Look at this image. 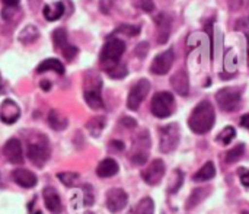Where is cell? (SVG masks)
Returning a JSON list of instances; mask_svg holds the SVG:
<instances>
[{
	"mask_svg": "<svg viewBox=\"0 0 249 214\" xmlns=\"http://www.w3.org/2000/svg\"><path fill=\"white\" fill-rule=\"evenodd\" d=\"M235 136H236L235 128H233V127H231V125H228L226 128H223V130L219 133V136H217V142H219V143H222V144H225V146H228V144H231V142L235 139Z\"/></svg>",
	"mask_w": 249,
	"mask_h": 214,
	"instance_id": "cell-28",
	"label": "cell"
},
{
	"mask_svg": "<svg viewBox=\"0 0 249 214\" xmlns=\"http://www.w3.org/2000/svg\"><path fill=\"white\" fill-rule=\"evenodd\" d=\"M171 85H172L174 90L181 96H187L190 93V79H188V74L185 70H178L171 77Z\"/></svg>",
	"mask_w": 249,
	"mask_h": 214,
	"instance_id": "cell-13",
	"label": "cell"
},
{
	"mask_svg": "<svg viewBox=\"0 0 249 214\" xmlns=\"http://www.w3.org/2000/svg\"><path fill=\"white\" fill-rule=\"evenodd\" d=\"M82 193H83V201L86 207H90L95 203V197H93V190L89 184L82 187Z\"/></svg>",
	"mask_w": 249,
	"mask_h": 214,
	"instance_id": "cell-33",
	"label": "cell"
},
{
	"mask_svg": "<svg viewBox=\"0 0 249 214\" xmlns=\"http://www.w3.org/2000/svg\"><path fill=\"white\" fill-rule=\"evenodd\" d=\"M44 201H45V206L48 209V212L51 214H60L63 212V204H61V200L57 194V191L51 187H47L44 190Z\"/></svg>",
	"mask_w": 249,
	"mask_h": 214,
	"instance_id": "cell-16",
	"label": "cell"
},
{
	"mask_svg": "<svg viewBox=\"0 0 249 214\" xmlns=\"http://www.w3.org/2000/svg\"><path fill=\"white\" fill-rule=\"evenodd\" d=\"M38 36H39V32H38V29H36L35 26H32V25L25 26V28L22 29V32L19 34V39H20V42H23V44H31V42H34Z\"/></svg>",
	"mask_w": 249,
	"mask_h": 214,
	"instance_id": "cell-26",
	"label": "cell"
},
{
	"mask_svg": "<svg viewBox=\"0 0 249 214\" xmlns=\"http://www.w3.org/2000/svg\"><path fill=\"white\" fill-rule=\"evenodd\" d=\"M0 92H1V77H0Z\"/></svg>",
	"mask_w": 249,
	"mask_h": 214,
	"instance_id": "cell-44",
	"label": "cell"
},
{
	"mask_svg": "<svg viewBox=\"0 0 249 214\" xmlns=\"http://www.w3.org/2000/svg\"><path fill=\"white\" fill-rule=\"evenodd\" d=\"M7 7H15V6H18V3H19V0H1Z\"/></svg>",
	"mask_w": 249,
	"mask_h": 214,
	"instance_id": "cell-43",
	"label": "cell"
},
{
	"mask_svg": "<svg viewBox=\"0 0 249 214\" xmlns=\"http://www.w3.org/2000/svg\"><path fill=\"white\" fill-rule=\"evenodd\" d=\"M156 23L160 29V35H159V42L163 44L166 42L168 36H169V18L163 13H160L158 18H156Z\"/></svg>",
	"mask_w": 249,
	"mask_h": 214,
	"instance_id": "cell-24",
	"label": "cell"
},
{
	"mask_svg": "<svg viewBox=\"0 0 249 214\" xmlns=\"http://www.w3.org/2000/svg\"><path fill=\"white\" fill-rule=\"evenodd\" d=\"M111 146H112V147H115L117 150H124V143H123V142L112 140V142H111Z\"/></svg>",
	"mask_w": 249,
	"mask_h": 214,
	"instance_id": "cell-40",
	"label": "cell"
},
{
	"mask_svg": "<svg viewBox=\"0 0 249 214\" xmlns=\"http://www.w3.org/2000/svg\"><path fill=\"white\" fill-rule=\"evenodd\" d=\"M149 51V44L147 42H140L137 47H136V55L140 57V58H144L146 54Z\"/></svg>",
	"mask_w": 249,
	"mask_h": 214,
	"instance_id": "cell-35",
	"label": "cell"
},
{
	"mask_svg": "<svg viewBox=\"0 0 249 214\" xmlns=\"http://www.w3.org/2000/svg\"><path fill=\"white\" fill-rule=\"evenodd\" d=\"M55 71L57 74H64V66L61 64L60 60L57 58H48L44 60L38 67H36V73H44V71Z\"/></svg>",
	"mask_w": 249,
	"mask_h": 214,
	"instance_id": "cell-20",
	"label": "cell"
},
{
	"mask_svg": "<svg viewBox=\"0 0 249 214\" xmlns=\"http://www.w3.org/2000/svg\"><path fill=\"white\" fill-rule=\"evenodd\" d=\"M3 153L10 163H22L23 162V150H22V144L18 139L7 140L3 147Z\"/></svg>",
	"mask_w": 249,
	"mask_h": 214,
	"instance_id": "cell-12",
	"label": "cell"
},
{
	"mask_svg": "<svg viewBox=\"0 0 249 214\" xmlns=\"http://www.w3.org/2000/svg\"><path fill=\"white\" fill-rule=\"evenodd\" d=\"M118 31H120V32L127 34L128 36H134V35H139V34H140V28H139V26H130V25L120 26V28H118Z\"/></svg>",
	"mask_w": 249,
	"mask_h": 214,
	"instance_id": "cell-34",
	"label": "cell"
},
{
	"mask_svg": "<svg viewBox=\"0 0 249 214\" xmlns=\"http://www.w3.org/2000/svg\"><path fill=\"white\" fill-rule=\"evenodd\" d=\"M139 4H140V7H142L144 12H152V10L155 9V3H153L152 0H140Z\"/></svg>",
	"mask_w": 249,
	"mask_h": 214,
	"instance_id": "cell-36",
	"label": "cell"
},
{
	"mask_svg": "<svg viewBox=\"0 0 249 214\" xmlns=\"http://www.w3.org/2000/svg\"><path fill=\"white\" fill-rule=\"evenodd\" d=\"M85 101L92 109H101L104 107L102 96H101V80L96 85L86 86V89H85Z\"/></svg>",
	"mask_w": 249,
	"mask_h": 214,
	"instance_id": "cell-14",
	"label": "cell"
},
{
	"mask_svg": "<svg viewBox=\"0 0 249 214\" xmlns=\"http://www.w3.org/2000/svg\"><path fill=\"white\" fill-rule=\"evenodd\" d=\"M20 117V108L12 99H4L0 105V120L4 124H13Z\"/></svg>",
	"mask_w": 249,
	"mask_h": 214,
	"instance_id": "cell-11",
	"label": "cell"
},
{
	"mask_svg": "<svg viewBox=\"0 0 249 214\" xmlns=\"http://www.w3.org/2000/svg\"><path fill=\"white\" fill-rule=\"evenodd\" d=\"M241 124H242V127H245V128H248L249 130V114H245V115L241 118Z\"/></svg>",
	"mask_w": 249,
	"mask_h": 214,
	"instance_id": "cell-42",
	"label": "cell"
},
{
	"mask_svg": "<svg viewBox=\"0 0 249 214\" xmlns=\"http://www.w3.org/2000/svg\"><path fill=\"white\" fill-rule=\"evenodd\" d=\"M216 101L223 111L232 112L241 104V90L236 88H223L216 93Z\"/></svg>",
	"mask_w": 249,
	"mask_h": 214,
	"instance_id": "cell-5",
	"label": "cell"
},
{
	"mask_svg": "<svg viewBox=\"0 0 249 214\" xmlns=\"http://www.w3.org/2000/svg\"><path fill=\"white\" fill-rule=\"evenodd\" d=\"M48 124L53 130H57V131H61L67 127V120L55 109H51L50 114H48Z\"/></svg>",
	"mask_w": 249,
	"mask_h": 214,
	"instance_id": "cell-22",
	"label": "cell"
},
{
	"mask_svg": "<svg viewBox=\"0 0 249 214\" xmlns=\"http://www.w3.org/2000/svg\"><path fill=\"white\" fill-rule=\"evenodd\" d=\"M242 214H249L248 212H242Z\"/></svg>",
	"mask_w": 249,
	"mask_h": 214,
	"instance_id": "cell-45",
	"label": "cell"
},
{
	"mask_svg": "<svg viewBox=\"0 0 249 214\" xmlns=\"http://www.w3.org/2000/svg\"><path fill=\"white\" fill-rule=\"evenodd\" d=\"M118 171H120L118 163H117L114 159L107 158V159H104V160L98 165V168H96V175H98L99 178H111V177L117 175Z\"/></svg>",
	"mask_w": 249,
	"mask_h": 214,
	"instance_id": "cell-17",
	"label": "cell"
},
{
	"mask_svg": "<svg viewBox=\"0 0 249 214\" xmlns=\"http://www.w3.org/2000/svg\"><path fill=\"white\" fill-rule=\"evenodd\" d=\"M214 175H216L214 163H213V162H207L203 168H200V169L194 174L193 179H194L196 182H206V181L213 179Z\"/></svg>",
	"mask_w": 249,
	"mask_h": 214,
	"instance_id": "cell-21",
	"label": "cell"
},
{
	"mask_svg": "<svg viewBox=\"0 0 249 214\" xmlns=\"http://www.w3.org/2000/svg\"><path fill=\"white\" fill-rule=\"evenodd\" d=\"M149 90H150V82L147 79H140L131 88V90L128 93V98H127V107H128V109H131V111L139 109L140 104L147 96Z\"/></svg>",
	"mask_w": 249,
	"mask_h": 214,
	"instance_id": "cell-7",
	"label": "cell"
},
{
	"mask_svg": "<svg viewBox=\"0 0 249 214\" xmlns=\"http://www.w3.org/2000/svg\"><path fill=\"white\" fill-rule=\"evenodd\" d=\"M86 214H90V213H86Z\"/></svg>",
	"mask_w": 249,
	"mask_h": 214,
	"instance_id": "cell-46",
	"label": "cell"
},
{
	"mask_svg": "<svg viewBox=\"0 0 249 214\" xmlns=\"http://www.w3.org/2000/svg\"><path fill=\"white\" fill-rule=\"evenodd\" d=\"M124 51H125L124 41H121L118 38H112V39L107 41V44L104 45V48L101 51V64L105 69V71H108L114 66L120 64V58L123 57Z\"/></svg>",
	"mask_w": 249,
	"mask_h": 214,
	"instance_id": "cell-2",
	"label": "cell"
},
{
	"mask_svg": "<svg viewBox=\"0 0 249 214\" xmlns=\"http://www.w3.org/2000/svg\"><path fill=\"white\" fill-rule=\"evenodd\" d=\"M128 203V196L121 188H112L107 193V209L111 213H120L123 209H125Z\"/></svg>",
	"mask_w": 249,
	"mask_h": 214,
	"instance_id": "cell-9",
	"label": "cell"
},
{
	"mask_svg": "<svg viewBox=\"0 0 249 214\" xmlns=\"http://www.w3.org/2000/svg\"><path fill=\"white\" fill-rule=\"evenodd\" d=\"M239 178H241L242 185L249 187V171L244 169V168H241V169H239Z\"/></svg>",
	"mask_w": 249,
	"mask_h": 214,
	"instance_id": "cell-37",
	"label": "cell"
},
{
	"mask_svg": "<svg viewBox=\"0 0 249 214\" xmlns=\"http://www.w3.org/2000/svg\"><path fill=\"white\" fill-rule=\"evenodd\" d=\"M12 178H13V181H15L19 187H22V188H32V187H35L36 182H38L36 175L32 174V172L28 171V169H15V171L12 172Z\"/></svg>",
	"mask_w": 249,
	"mask_h": 214,
	"instance_id": "cell-15",
	"label": "cell"
},
{
	"mask_svg": "<svg viewBox=\"0 0 249 214\" xmlns=\"http://www.w3.org/2000/svg\"><path fill=\"white\" fill-rule=\"evenodd\" d=\"M104 127H105V118L104 117H95L93 120H90L88 123V130L95 137H98L102 133Z\"/></svg>",
	"mask_w": 249,
	"mask_h": 214,
	"instance_id": "cell-27",
	"label": "cell"
},
{
	"mask_svg": "<svg viewBox=\"0 0 249 214\" xmlns=\"http://www.w3.org/2000/svg\"><path fill=\"white\" fill-rule=\"evenodd\" d=\"M57 178L66 185V187H76L79 182V175L76 172H61L57 175Z\"/></svg>",
	"mask_w": 249,
	"mask_h": 214,
	"instance_id": "cell-30",
	"label": "cell"
},
{
	"mask_svg": "<svg viewBox=\"0 0 249 214\" xmlns=\"http://www.w3.org/2000/svg\"><path fill=\"white\" fill-rule=\"evenodd\" d=\"M182 182H184V174L181 171H174V181L171 182V187H169V193H177L181 187H182Z\"/></svg>",
	"mask_w": 249,
	"mask_h": 214,
	"instance_id": "cell-31",
	"label": "cell"
},
{
	"mask_svg": "<svg viewBox=\"0 0 249 214\" xmlns=\"http://www.w3.org/2000/svg\"><path fill=\"white\" fill-rule=\"evenodd\" d=\"M172 64H174V53L171 50H168L155 57V60L152 61V66H150V71L162 76L171 70Z\"/></svg>",
	"mask_w": 249,
	"mask_h": 214,
	"instance_id": "cell-10",
	"label": "cell"
},
{
	"mask_svg": "<svg viewBox=\"0 0 249 214\" xmlns=\"http://www.w3.org/2000/svg\"><path fill=\"white\" fill-rule=\"evenodd\" d=\"M214 121H216L214 107L212 105L210 101H201L193 109L188 118V125L196 134H206L213 128Z\"/></svg>",
	"mask_w": 249,
	"mask_h": 214,
	"instance_id": "cell-1",
	"label": "cell"
},
{
	"mask_svg": "<svg viewBox=\"0 0 249 214\" xmlns=\"http://www.w3.org/2000/svg\"><path fill=\"white\" fill-rule=\"evenodd\" d=\"M212 193V188L210 187H201V188H196L193 193H191V196H190V198L187 200V204H185V207L188 209V210H191L193 207H196V206H198L209 194Z\"/></svg>",
	"mask_w": 249,
	"mask_h": 214,
	"instance_id": "cell-18",
	"label": "cell"
},
{
	"mask_svg": "<svg viewBox=\"0 0 249 214\" xmlns=\"http://www.w3.org/2000/svg\"><path fill=\"white\" fill-rule=\"evenodd\" d=\"M242 3H244V0H229V6H231L232 10L239 9V7L242 6Z\"/></svg>",
	"mask_w": 249,
	"mask_h": 214,
	"instance_id": "cell-39",
	"label": "cell"
},
{
	"mask_svg": "<svg viewBox=\"0 0 249 214\" xmlns=\"http://www.w3.org/2000/svg\"><path fill=\"white\" fill-rule=\"evenodd\" d=\"M165 171H166V168H165L163 160L162 159H155L142 172V178H143V181L147 185H152L153 187V185H158L162 181V178L165 177Z\"/></svg>",
	"mask_w": 249,
	"mask_h": 214,
	"instance_id": "cell-8",
	"label": "cell"
},
{
	"mask_svg": "<svg viewBox=\"0 0 249 214\" xmlns=\"http://www.w3.org/2000/svg\"><path fill=\"white\" fill-rule=\"evenodd\" d=\"M26 153H28V159L31 160L32 165H35L36 168H42L50 158V147L47 144V140H44L41 143H38V142L29 143Z\"/></svg>",
	"mask_w": 249,
	"mask_h": 214,
	"instance_id": "cell-6",
	"label": "cell"
},
{
	"mask_svg": "<svg viewBox=\"0 0 249 214\" xmlns=\"http://www.w3.org/2000/svg\"><path fill=\"white\" fill-rule=\"evenodd\" d=\"M179 143V127L178 124L172 123L168 125H163L160 128V143L159 149L163 153H171L177 149Z\"/></svg>",
	"mask_w": 249,
	"mask_h": 214,
	"instance_id": "cell-4",
	"label": "cell"
},
{
	"mask_svg": "<svg viewBox=\"0 0 249 214\" xmlns=\"http://www.w3.org/2000/svg\"><path fill=\"white\" fill-rule=\"evenodd\" d=\"M39 86H41V89H42V90H45V92H48V90L51 89V83H50L48 80H41Z\"/></svg>",
	"mask_w": 249,
	"mask_h": 214,
	"instance_id": "cell-41",
	"label": "cell"
},
{
	"mask_svg": "<svg viewBox=\"0 0 249 214\" xmlns=\"http://www.w3.org/2000/svg\"><path fill=\"white\" fill-rule=\"evenodd\" d=\"M42 15L47 20L53 22V20H58L63 15H64V6L61 1L55 3V4H45L42 9Z\"/></svg>",
	"mask_w": 249,
	"mask_h": 214,
	"instance_id": "cell-19",
	"label": "cell"
},
{
	"mask_svg": "<svg viewBox=\"0 0 249 214\" xmlns=\"http://www.w3.org/2000/svg\"><path fill=\"white\" fill-rule=\"evenodd\" d=\"M107 73H108L112 79H123V77L127 76V67H125L124 64H117V66H114L111 70H108Z\"/></svg>",
	"mask_w": 249,
	"mask_h": 214,
	"instance_id": "cell-32",
	"label": "cell"
},
{
	"mask_svg": "<svg viewBox=\"0 0 249 214\" xmlns=\"http://www.w3.org/2000/svg\"><path fill=\"white\" fill-rule=\"evenodd\" d=\"M152 114L158 118H166L172 115L175 109V99L171 92H158L150 104Z\"/></svg>",
	"mask_w": 249,
	"mask_h": 214,
	"instance_id": "cell-3",
	"label": "cell"
},
{
	"mask_svg": "<svg viewBox=\"0 0 249 214\" xmlns=\"http://www.w3.org/2000/svg\"><path fill=\"white\" fill-rule=\"evenodd\" d=\"M244 152H245V144H242V143H239L233 149L228 150V153H226V163H235L238 159L242 158Z\"/></svg>",
	"mask_w": 249,
	"mask_h": 214,
	"instance_id": "cell-29",
	"label": "cell"
},
{
	"mask_svg": "<svg viewBox=\"0 0 249 214\" xmlns=\"http://www.w3.org/2000/svg\"><path fill=\"white\" fill-rule=\"evenodd\" d=\"M155 213V203L150 197L142 198L137 206L133 209L131 214H153Z\"/></svg>",
	"mask_w": 249,
	"mask_h": 214,
	"instance_id": "cell-23",
	"label": "cell"
},
{
	"mask_svg": "<svg viewBox=\"0 0 249 214\" xmlns=\"http://www.w3.org/2000/svg\"><path fill=\"white\" fill-rule=\"evenodd\" d=\"M121 124L125 125V127H128V128H134V127L137 125L136 120H133V118H130V117H124V118L121 120Z\"/></svg>",
	"mask_w": 249,
	"mask_h": 214,
	"instance_id": "cell-38",
	"label": "cell"
},
{
	"mask_svg": "<svg viewBox=\"0 0 249 214\" xmlns=\"http://www.w3.org/2000/svg\"><path fill=\"white\" fill-rule=\"evenodd\" d=\"M53 39H54L55 47H58L63 53L70 47V44H69V41H67V32H66V29H63V28H58V29H55V31L53 32Z\"/></svg>",
	"mask_w": 249,
	"mask_h": 214,
	"instance_id": "cell-25",
	"label": "cell"
}]
</instances>
